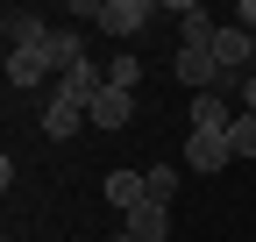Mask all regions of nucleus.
Instances as JSON below:
<instances>
[{"label": "nucleus", "mask_w": 256, "mask_h": 242, "mask_svg": "<svg viewBox=\"0 0 256 242\" xmlns=\"http://www.w3.org/2000/svg\"><path fill=\"white\" fill-rule=\"evenodd\" d=\"M214 57H220L228 78H249V72H256V36H249L242 22H220V28H214Z\"/></svg>", "instance_id": "obj_1"}, {"label": "nucleus", "mask_w": 256, "mask_h": 242, "mask_svg": "<svg viewBox=\"0 0 256 242\" xmlns=\"http://www.w3.org/2000/svg\"><path fill=\"white\" fill-rule=\"evenodd\" d=\"M150 14H156V0H100V28H107V36H142V28H150Z\"/></svg>", "instance_id": "obj_2"}, {"label": "nucleus", "mask_w": 256, "mask_h": 242, "mask_svg": "<svg viewBox=\"0 0 256 242\" xmlns=\"http://www.w3.org/2000/svg\"><path fill=\"white\" fill-rule=\"evenodd\" d=\"M50 93H57V100H72V107H92V100L107 93V72H100V64L86 57V64H72V72H64V78L50 86Z\"/></svg>", "instance_id": "obj_3"}, {"label": "nucleus", "mask_w": 256, "mask_h": 242, "mask_svg": "<svg viewBox=\"0 0 256 242\" xmlns=\"http://www.w3.org/2000/svg\"><path fill=\"white\" fill-rule=\"evenodd\" d=\"M0 28H8V50H43L57 22H43L36 8H8V14H0Z\"/></svg>", "instance_id": "obj_4"}, {"label": "nucleus", "mask_w": 256, "mask_h": 242, "mask_svg": "<svg viewBox=\"0 0 256 242\" xmlns=\"http://www.w3.org/2000/svg\"><path fill=\"white\" fill-rule=\"evenodd\" d=\"M36 128H43L50 142H72L78 128H92V121H86V107H72V100H57V93H50V100H43V114H36Z\"/></svg>", "instance_id": "obj_5"}, {"label": "nucleus", "mask_w": 256, "mask_h": 242, "mask_svg": "<svg viewBox=\"0 0 256 242\" xmlns=\"http://www.w3.org/2000/svg\"><path fill=\"white\" fill-rule=\"evenodd\" d=\"M86 121H92V128H107V136H114V128H128V121H136V93L107 86V93L92 100V107H86Z\"/></svg>", "instance_id": "obj_6"}, {"label": "nucleus", "mask_w": 256, "mask_h": 242, "mask_svg": "<svg viewBox=\"0 0 256 242\" xmlns=\"http://www.w3.org/2000/svg\"><path fill=\"white\" fill-rule=\"evenodd\" d=\"M8 78H14V93H28V86H57V64H50V50H8Z\"/></svg>", "instance_id": "obj_7"}, {"label": "nucleus", "mask_w": 256, "mask_h": 242, "mask_svg": "<svg viewBox=\"0 0 256 242\" xmlns=\"http://www.w3.org/2000/svg\"><path fill=\"white\" fill-rule=\"evenodd\" d=\"M121 235H136V242H164V235H171V206H164V200H142L136 214H128Z\"/></svg>", "instance_id": "obj_8"}, {"label": "nucleus", "mask_w": 256, "mask_h": 242, "mask_svg": "<svg viewBox=\"0 0 256 242\" xmlns=\"http://www.w3.org/2000/svg\"><path fill=\"white\" fill-rule=\"evenodd\" d=\"M228 157H235V150H228V136H200V128L185 136V164H192V171H220Z\"/></svg>", "instance_id": "obj_9"}, {"label": "nucleus", "mask_w": 256, "mask_h": 242, "mask_svg": "<svg viewBox=\"0 0 256 242\" xmlns=\"http://www.w3.org/2000/svg\"><path fill=\"white\" fill-rule=\"evenodd\" d=\"M107 200L121 206V214H136V206L150 200V178L142 171H107Z\"/></svg>", "instance_id": "obj_10"}, {"label": "nucleus", "mask_w": 256, "mask_h": 242, "mask_svg": "<svg viewBox=\"0 0 256 242\" xmlns=\"http://www.w3.org/2000/svg\"><path fill=\"white\" fill-rule=\"evenodd\" d=\"M43 50H50V64H57V78L72 72V64H86V36H78V28H50V43H43Z\"/></svg>", "instance_id": "obj_11"}, {"label": "nucleus", "mask_w": 256, "mask_h": 242, "mask_svg": "<svg viewBox=\"0 0 256 242\" xmlns=\"http://www.w3.org/2000/svg\"><path fill=\"white\" fill-rule=\"evenodd\" d=\"M171 14H178V28H185V43H214V28H220L200 0H171Z\"/></svg>", "instance_id": "obj_12"}, {"label": "nucleus", "mask_w": 256, "mask_h": 242, "mask_svg": "<svg viewBox=\"0 0 256 242\" xmlns=\"http://www.w3.org/2000/svg\"><path fill=\"white\" fill-rule=\"evenodd\" d=\"M136 78H142V64H136V50H121L114 64H107V86H121V93H136Z\"/></svg>", "instance_id": "obj_13"}, {"label": "nucleus", "mask_w": 256, "mask_h": 242, "mask_svg": "<svg viewBox=\"0 0 256 242\" xmlns=\"http://www.w3.org/2000/svg\"><path fill=\"white\" fill-rule=\"evenodd\" d=\"M142 178H150V200H164V206H171V192H178V164H150Z\"/></svg>", "instance_id": "obj_14"}, {"label": "nucleus", "mask_w": 256, "mask_h": 242, "mask_svg": "<svg viewBox=\"0 0 256 242\" xmlns=\"http://www.w3.org/2000/svg\"><path fill=\"white\" fill-rule=\"evenodd\" d=\"M228 150H235V157H256V114H235V128H228Z\"/></svg>", "instance_id": "obj_15"}, {"label": "nucleus", "mask_w": 256, "mask_h": 242, "mask_svg": "<svg viewBox=\"0 0 256 242\" xmlns=\"http://www.w3.org/2000/svg\"><path fill=\"white\" fill-rule=\"evenodd\" d=\"M242 114H256V72L242 78Z\"/></svg>", "instance_id": "obj_16"}, {"label": "nucleus", "mask_w": 256, "mask_h": 242, "mask_svg": "<svg viewBox=\"0 0 256 242\" xmlns=\"http://www.w3.org/2000/svg\"><path fill=\"white\" fill-rule=\"evenodd\" d=\"M114 242H136V235H114Z\"/></svg>", "instance_id": "obj_17"}]
</instances>
